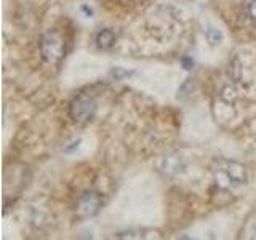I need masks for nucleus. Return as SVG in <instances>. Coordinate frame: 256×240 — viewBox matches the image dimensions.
I'll list each match as a JSON object with an SVG mask.
<instances>
[{"mask_svg":"<svg viewBox=\"0 0 256 240\" xmlns=\"http://www.w3.org/2000/svg\"><path fill=\"white\" fill-rule=\"evenodd\" d=\"M245 14L252 22L256 24V0H246L245 2Z\"/></svg>","mask_w":256,"mask_h":240,"instance_id":"6e6552de","label":"nucleus"},{"mask_svg":"<svg viewBox=\"0 0 256 240\" xmlns=\"http://www.w3.org/2000/svg\"><path fill=\"white\" fill-rule=\"evenodd\" d=\"M205 38L206 42L210 44L212 46H216L222 42V32L220 29H214V28H208L205 30Z\"/></svg>","mask_w":256,"mask_h":240,"instance_id":"0eeeda50","label":"nucleus"},{"mask_svg":"<svg viewBox=\"0 0 256 240\" xmlns=\"http://www.w3.org/2000/svg\"><path fill=\"white\" fill-rule=\"evenodd\" d=\"M38 48L40 56L48 66H58L66 54V38L58 30L48 29L40 37Z\"/></svg>","mask_w":256,"mask_h":240,"instance_id":"f03ea898","label":"nucleus"},{"mask_svg":"<svg viewBox=\"0 0 256 240\" xmlns=\"http://www.w3.org/2000/svg\"><path fill=\"white\" fill-rule=\"evenodd\" d=\"M182 66H184V69H188V70H190L192 68H194V61H192L190 58H182Z\"/></svg>","mask_w":256,"mask_h":240,"instance_id":"f8f14e48","label":"nucleus"},{"mask_svg":"<svg viewBox=\"0 0 256 240\" xmlns=\"http://www.w3.org/2000/svg\"><path fill=\"white\" fill-rule=\"evenodd\" d=\"M240 74H242V68H240V61L238 60H234L230 62L229 66V76L234 78V80H238L240 78Z\"/></svg>","mask_w":256,"mask_h":240,"instance_id":"9d476101","label":"nucleus"},{"mask_svg":"<svg viewBox=\"0 0 256 240\" xmlns=\"http://www.w3.org/2000/svg\"><path fill=\"white\" fill-rule=\"evenodd\" d=\"M98 104L93 96L88 94H77L69 104V116L78 125L90 124L96 116Z\"/></svg>","mask_w":256,"mask_h":240,"instance_id":"7ed1b4c3","label":"nucleus"},{"mask_svg":"<svg viewBox=\"0 0 256 240\" xmlns=\"http://www.w3.org/2000/svg\"><path fill=\"white\" fill-rule=\"evenodd\" d=\"M116 32L112 29H101L98 34H96V45H98L101 50H110L112 46L116 45Z\"/></svg>","mask_w":256,"mask_h":240,"instance_id":"423d86ee","label":"nucleus"},{"mask_svg":"<svg viewBox=\"0 0 256 240\" xmlns=\"http://www.w3.org/2000/svg\"><path fill=\"white\" fill-rule=\"evenodd\" d=\"M82 10H84V12L86 13V16H88V18H92V14H93V10H92V8H88L86 5H84V6H82Z\"/></svg>","mask_w":256,"mask_h":240,"instance_id":"4468645a","label":"nucleus"},{"mask_svg":"<svg viewBox=\"0 0 256 240\" xmlns=\"http://www.w3.org/2000/svg\"><path fill=\"white\" fill-rule=\"evenodd\" d=\"M134 74V70H126L124 68H116L114 70H112V76H114L117 80H122V78H126Z\"/></svg>","mask_w":256,"mask_h":240,"instance_id":"9b49d317","label":"nucleus"},{"mask_svg":"<svg viewBox=\"0 0 256 240\" xmlns=\"http://www.w3.org/2000/svg\"><path fill=\"white\" fill-rule=\"evenodd\" d=\"M252 238H256V222L252 226V236H250Z\"/></svg>","mask_w":256,"mask_h":240,"instance_id":"2eb2a0df","label":"nucleus"},{"mask_svg":"<svg viewBox=\"0 0 256 240\" xmlns=\"http://www.w3.org/2000/svg\"><path fill=\"white\" fill-rule=\"evenodd\" d=\"M214 174V184L222 190H230L246 184L248 181V174H246V168L234 162V160H220L218 166L213 170Z\"/></svg>","mask_w":256,"mask_h":240,"instance_id":"f257e3e1","label":"nucleus"},{"mask_svg":"<svg viewBox=\"0 0 256 240\" xmlns=\"http://www.w3.org/2000/svg\"><path fill=\"white\" fill-rule=\"evenodd\" d=\"M221 100L224 101V102H228V104H230V102H234L236 101V90L232 86H224L222 88V92H221Z\"/></svg>","mask_w":256,"mask_h":240,"instance_id":"1a4fd4ad","label":"nucleus"},{"mask_svg":"<svg viewBox=\"0 0 256 240\" xmlns=\"http://www.w3.org/2000/svg\"><path fill=\"white\" fill-rule=\"evenodd\" d=\"M104 205V196L94 189H88L78 196L76 202V213L78 218H92L98 214Z\"/></svg>","mask_w":256,"mask_h":240,"instance_id":"20e7f679","label":"nucleus"},{"mask_svg":"<svg viewBox=\"0 0 256 240\" xmlns=\"http://www.w3.org/2000/svg\"><path fill=\"white\" fill-rule=\"evenodd\" d=\"M78 144H80V140H77V141H74V142H72V146H69V148H66V149H64V150H66V152H70L72 149H76V148H78Z\"/></svg>","mask_w":256,"mask_h":240,"instance_id":"ddd939ff","label":"nucleus"},{"mask_svg":"<svg viewBox=\"0 0 256 240\" xmlns=\"http://www.w3.org/2000/svg\"><path fill=\"white\" fill-rule=\"evenodd\" d=\"M184 168H186V164H184V160L181 156H176V154H172V156H165L162 158V162H160V170H162L165 174L168 176H174L181 173Z\"/></svg>","mask_w":256,"mask_h":240,"instance_id":"39448f33","label":"nucleus"}]
</instances>
